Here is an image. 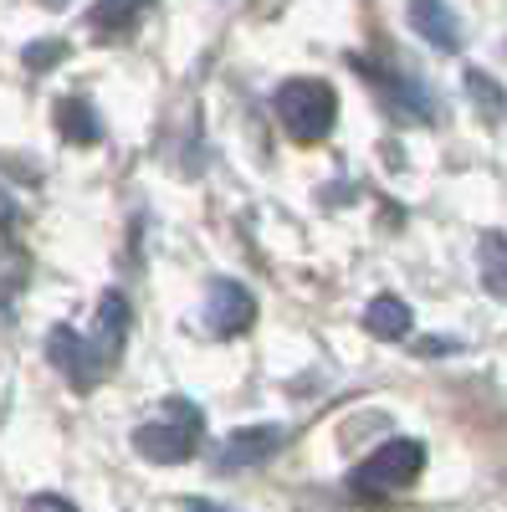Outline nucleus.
<instances>
[{"label": "nucleus", "instance_id": "nucleus-9", "mask_svg": "<svg viewBox=\"0 0 507 512\" xmlns=\"http://www.w3.org/2000/svg\"><path fill=\"white\" fill-rule=\"evenodd\" d=\"M374 82H385L390 108H395L405 123H431V118H436V98H431L426 82H415V77H374Z\"/></svg>", "mask_w": 507, "mask_h": 512}, {"label": "nucleus", "instance_id": "nucleus-11", "mask_svg": "<svg viewBox=\"0 0 507 512\" xmlns=\"http://www.w3.org/2000/svg\"><path fill=\"white\" fill-rule=\"evenodd\" d=\"M461 88H467L472 108H477L487 123H502V118H507V88H502V82H497L492 72L467 67V72H461Z\"/></svg>", "mask_w": 507, "mask_h": 512}, {"label": "nucleus", "instance_id": "nucleus-4", "mask_svg": "<svg viewBox=\"0 0 507 512\" xmlns=\"http://www.w3.org/2000/svg\"><path fill=\"white\" fill-rule=\"evenodd\" d=\"M205 323L221 338H241L251 323H257V297H251L236 277H216L205 287Z\"/></svg>", "mask_w": 507, "mask_h": 512}, {"label": "nucleus", "instance_id": "nucleus-17", "mask_svg": "<svg viewBox=\"0 0 507 512\" xmlns=\"http://www.w3.org/2000/svg\"><path fill=\"white\" fill-rule=\"evenodd\" d=\"M6 226H16V200L0 190V231H6Z\"/></svg>", "mask_w": 507, "mask_h": 512}, {"label": "nucleus", "instance_id": "nucleus-8", "mask_svg": "<svg viewBox=\"0 0 507 512\" xmlns=\"http://www.w3.org/2000/svg\"><path fill=\"white\" fill-rule=\"evenodd\" d=\"M405 16H410V26H415L420 36H426L436 52H456V47H461V21H456V11H451V6H441V0L410 6Z\"/></svg>", "mask_w": 507, "mask_h": 512}, {"label": "nucleus", "instance_id": "nucleus-1", "mask_svg": "<svg viewBox=\"0 0 507 512\" xmlns=\"http://www.w3.org/2000/svg\"><path fill=\"white\" fill-rule=\"evenodd\" d=\"M282 128H287V139H298V144H323L333 134V118H338V98L323 77H292L277 88L272 98Z\"/></svg>", "mask_w": 507, "mask_h": 512}, {"label": "nucleus", "instance_id": "nucleus-12", "mask_svg": "<svg viewBox=\"0 0 507 512\" xmlns=\"http://www.w3.org/2000/svg\"><path fill=\"white\" fill-rule=\"evenodd\" d=\"M410 323H415L410 308L400 303V297H390V292H385V297H374V303L364 308V328H369L374 338H390V344L410 333Z\"/></svg>", "mask_w": 507, "mask_h": 512}, {"label": "nucleus", "instance_id": "nucleus-6", "mask_svg": "<svg viewBox=\"0 0 507 512\" xmlns=\"http://www.w3.org/2000/svg\"><path fill=\"white\" fill-rule=\"evenodd\" d=\"M282 446V425H246V431H231L226 446L216 451V472H246V466L267 461Z\"/></svg>", "mask_w": 507, "mask_h": 512}, {"label": "nucleus", "instance_id": "nucleus-3", "mask_svg": "<svg viewBox=\"0 0 507 512\" xmlns=\"http://www.w3.org/2000/svg\"><path fill=\"white\" fill-rule=\"evenodd\" d=\"M420 466H426V446L415 436H395L385 441L379 451H369L354 472H349V487L354 492H400L420 477Z\"/></svg>", "mask_w": 507, "mask_h": 512}, {"label": "nucleus", "instance_id": "nucleus-16", "mask_svg": "<svg viewBox=\"0 0 507 512\" xmlns=\"http://www.w3.org/2000/svg\"><path fill=\"white\" fill-rule=\"evenodd\" d=\"M26 512H77L67 497H57V492H41V497H31V507Z\"/></svg>", "mask_w": 507, "mask_h": 512}, {"label": "nucleus", "instance_id": "nucleus-15", "mask_svg": "<svg viewBox=\"0 0 507 512\" xmlns=\"http://www.w3.org/2000/svg\"><path fill=\"white\" fill-rule=\"evenodd\" d=\"M21 62H26V72H47V67L67 62V41H57V36H47V41H31V47L21 52Z\"/></svg>", "mask_w": 507, "mask_h": 512}, {"label": "nucleus", "instance_id": "nucleus-18", "mask_svg": "<svg viewBox=\"0 0 507 512\" xmlns=\"http://www.w3.org/2000/svg\"><path fill=\"white\" fill-rule=\"evenodd\" d=\"M185 512H231V507H216V502H205V497H185Z\"/></svg>", "mask_w": 507, "mask_h": 512}, {"label": "nucleus", "instance_id": "nucleus-10", "mask_svg": "<svg viewBox=\"0 0 507 512\" xmlns=\"http://www.w3.org/2000/svg\"><path fill=\"white\" fill-rule=\"evenodd\" d=\"M129 323H134V313H129V303H123V292H103L98 297V354L103 359H113L123 349Z\"/></svg>", "mask_w": 507, "mask_h": 512}, {"label": "nucleus", "instance_id": "nucleus-5", "mask_svg": "<svg viewBox=\"0 0 507 512\" xmlns=\"http://www.w3.org/2000/svg\"><path fill=\"white\" fill-rule=\"evenodd\" d=\"M47 359L67 374L72 390H88V384L98 379V369H103L98 344H88V338H82L77 328H67V323H57V328L47 333Z\"/></svg>", "mask_w": 507, "mask_h": 512}, {"label": "nucleus", "instance_id": "nucleus-7", "mask_svg": "<svg viewBox=\"0 0 507 512\" xmlns=\"http://www.w3.org/2000/svg\"><path fill=\"white\" fill-rule=\"evenodd\" d=\"M52 118H57V134L67 144H77V149H88V144L103 139V118H98V108L88 98H57Z\"/></svg>", "mask_w": 507, "mask_h": 512}, {"label": "nucleus", "instance_id": "nucleus-2", "mask_svg": "<svg viewBox=\"0 0 507 512\" xmlns=\"http://www.w3.org/2000/svg\"><path fill=\"white\" fill-rule=\"evenodd\" d=\"M169 405V420H149V425H139L134 431V446H139V456L144 461H159V466H180V461H190L195 456V441H200V410H195V400H164Z\"/></svg>", "mask_w": 507, "mask_h": 512}, {"label": "nucleus", "instance_id": "nucleus-13", "mask_svg": "<svg viewBox=\"0 0 507 512\" xmlns=\"http://www.w3.org/2000/svg\"><path fill=\"white\" fill-rule=\"evenodd\" d=\"M482 272H487V287L502 297L507 292V241L502 236H487L482 241Z\"/></svg>", "mask_w": 507, "mask_h": 512}, {"label": "nucleus", "instance_id": "nucleus-14", "mask_svg": "<svg viewBox=\"0 0 507 512\" xmlns=\"http://www.w3.org/2000/svg\"><path fill=\"white\" fill-rule=\"evenodd\" d=\"M139 16H144L139 6H98V11H93V26H98L103 36H123V31L139 26Z\"/></svg>", "mask_w": 507, "mask_h": 512}]
</instances>
